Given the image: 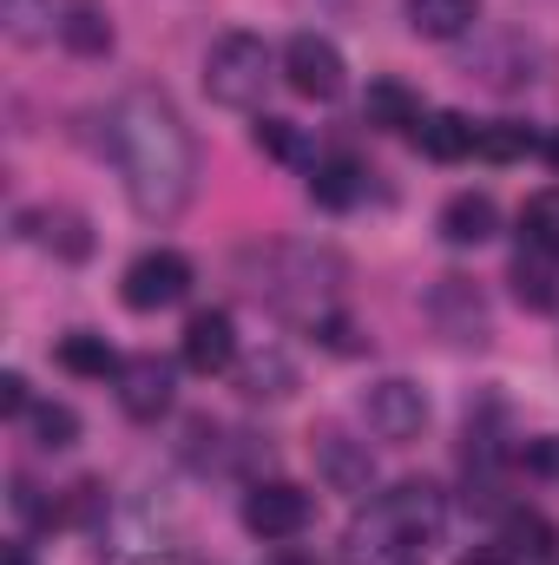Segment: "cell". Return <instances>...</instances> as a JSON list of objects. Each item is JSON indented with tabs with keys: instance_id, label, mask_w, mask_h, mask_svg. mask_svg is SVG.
Here are the masks:
<instances>
[{
	"instance_id": "obj_14",
	"label": "cell",
	"mask_w": 559,
	"mask_h": 565,
	"mask_svg": "<svg viewBox=\"0 0 559 565\" xmlns=\"http://www.w3.org/2000/svg\"><path fill=\"white\" fill-rule=\"evenodd\" d=\"M60 46L80 60H106L113 53V13L99 0H66L60 7Z\"/></svg>"
},
{
	"instance_id": "obj_1",
	"label": "cell",
	"mask_w": 559,
	"mask_h": 565,
	"mask_svg": "<svg viewBox=\"0 0 559 565\" xmlns=\"http://www.w3.org/2000/svg\"><path fill=\"white\" fill-rule=\"evenodd\" d=\"M106 158H113V171H119V184H126V198H133V211L145 224H171L198 191V145L184 132L178 106L151 86L113 99Z\"/></svg>"
},
{
	"instance_id": "obj_4",
	"label": "cell",
	"mask_w": 559,
	"mask_h": 565,
	"mask_svg": "<svg viewBox=\"0 0 559 565\" xmlns=\"http://www.w3.org/2000/svg\"><path fill=\"white\" fill-rule=\"evenodd\" d=\"M271 73H277V60H271V46H264L257 33H224V40L204 53V93H211L218 106H231V113H251V106L264 99Z\"/></svg>"
},
{
	"instance_id": "obj_20",
	"label": "cell",
	"mask_w": 559,
	"mask_h": 565,
	"mask_svg": "<svg viewBox=\"0 0 559 565\" xmlns=\"http://www.w3.org/2000/svg\"><path fill=\"white\" fill-rule=\"evenodd\" d=\"M507 282H514L520 309H534V316H553L559 309V277H553V264H547L540 250H520L514 270H507Z\"/></svg>"
},
{
	"instance_id": "obj_18",
	"label": "cell",
	"mask_w": 559,
	"mask_h": 565,
	"mask_svg": "<svg viewBox=\"0 0 559 565\" xmlns=\"http://www.w3.org/2000/svg\"><path fill=\"white\" fill-rule=\"evenodd\" d=\"M60 369H66V375H80V382H106V375H119L126 362L113 355V342H106V335L73 329V335H60Z\"/></svg>"
},
{
	"instance_id": "obj_19",
	"label": "cell",
	"mask_w": 559,
	"mask_h": 565,
	"mask_svg": "<svg viewBox=\"0 0 559 565\" xmlns=\"http://www.w3.org/2000/svg\"><path fill=\"white\" fill-rule=\"evenodd\" d=\"M474 132H481V126H467L461 113H428V119L415 126L421 151H428L434 164H461V158H474Z\"/></svg>"
},
{
	"instance_id": "obj_25",
	"label": "cell",
	"mask_w": 559,
	"mask_h": 565,
	"mask_svg": "<svg viewBox=\"0 0 559 565\" xmlns=\"http://www.w3.org/2000/svg\"><path fill=\"white\" fill-rule=\"evenodd\" d=\"M520 237H527V250H540V257H553L559 264V184L527 198V211H520Z\"/></svg>"
},
{
	"instance_id": "obj_17",
	"label": "cell",
	"mask_w": 559,
	"mask_h": 565,
	"mask_svg": "<svg viewBox=\"0 0 559 565\" xmlns=\"http://www.w3.org/2000/svg\"><path fill=\"white\" fill-rule=\"evenodd\" d=\"M409 26L421 40H461L481 26V0H409Z\"/></svg>"
},
{
	"instance_id": "obj_8",
	"label": "cell",
	"mask_w": 559,
	"mask_h": 565,
	"mask_svg": "<svg viewBox=\"0 0 559 565\" xmlns=\"http://www.w3.org/2000/svg\"><path fill=\"white\" fill-rule=\"evenodd\" d=\"M184 289H191V264H184L178 250H139V257L126 264V277H119L126 309H139V316L184 302Z\"/></svg>"
},
{
	"instance_id": "obj_15",
	"label": "cell",
	"mask_w": 559,
	"mask_h": 565,
	"mask_svg": "<svg viewBox=\"0 0 559 565\" xmlns=\"http://www.w3.org/2000/svg\"><path fill=\"white\" fill-rule=\"evenodd\" d=\"M238 395L244 402H289L296 395V362L283 349H264V355L238 362Z\"/></svg>"
},
{
	"instance_id": "obj_27",
	"label": "cell",
	"mask_w": 559,
	"mask_h": 565,
	"mask_svg": "<svg viewBox=\"0 0 559 565\" xmlns=\"http://www.w3.org/2000/svg\"><path fill=\"white\" fill-rule=\"evenodd\" d=\"M40 224H46V244H53L66 264L93 257V231H86V217H80V211H40Z\"/></svg>"
},
{
	"instance_id": "obj_33",
	"label": "cell",
	"mask_w": 559,
	"mask_h": 565,
	"mask_svg": "<svg viewBox=\"0 0 559 565\" xmlns=\"http://www.w3.org/2000/svg\"><path fill=\"white\" fill-rule=\"evenodd\" d=\"M7 565H27V553H20V546H13V553H7Z\"/></svg>"
},
{
	"instance_id": "obj_30",
	"label": "cell",
	"mask_w": 559,
	"mask_h": 565,
	"mask_svg": "<svg viewBox=\"0 0 559 565\" xmlns=\"http://www.w3.org/2000/svg\"><path fill=\"white\" fill-rule=\"evenodd\" d=\"M0 408H7V415H27V408H33V395H27V375H13V369L0 375Z\"/></svg>"
},
{
	"instance_id": "obj_21",
	"label": "cell",
	"mask_w": 559,
	"mask_h": 565,
	"mask_svg": "<svg viewBox=\"0 0 559 565\" xmlns=\"http://www.w3.org/2000/svg\"><path fill=\"white\" fill-rule=\"evenodd\" d=\"M309 198H316L323 211H349V204L362 198V164H356V158H323V164H309Z\"/></svg>"
},
{
	"instance_id": "obj_13",
	"label": "cell",
	"mask_w": 559,
	"mask_h": 565,
	"mask_svg": "<svg viewBox=\"0 0 559 565\" xmlns=\"http://www.w3.org/2000/svg\"><path fill=\"white\" fill-rule=\"evenodd\" d=\"M494 231H500V204H494L487 191H454V198L441 204V237H447L454 250H481Z\"/></svg>"
},
{
	"instance_id": "obj_10",
	"label": "cell",
	"mask_w": 559,
	"mask_h": 565,
	"mask_svg": "<svg viewBox=\"0 0 559 565\" xmlns=\"http://www.w3.org/2000/svg\"><path fill=\"white\" fill-rule=\"evenodd\" d=\"M309 454H316V473H323L336 493H369V487H376L369 440H349L342 427H316V434H309Z\"/></svg>"
},
{
	"instance_id": "obj_9",
	"label": "cell",
	"mask_w": 559,
	"mask_h": 565,
	"mask_svg": "<svg viewBox=\"0 0 559 565\" xmlns=\"http://www.w3.org/2000/svg\"><path fill=\"white\" fill-rule=\"evenodd\" d=\"M244 526H251L257 540H296V533L309 526V493L289 487V480H257V487L244 493Z\"/></svg>"
},
{
	"instance_id": "obj_34",
	"label": "cell",
	"mask_w": 559,
	"mask_h": 565,
	"mask_svg": "<svg viewBox=\"0 0 559 565\" xmlns=\"http://www.w3.org/2000/svg\"><path fill=\"white\" fill-rule=\"evenodd\" d=\"M547 158H553V164H559V139H553V145H547Z\"/></svg>"
},
{
	"instance_id": "obj_7",
	"label": "cell",
	"mask_w": 559,
	"mask_h": 565,
	"mask_svg": "<svg viewBox=\"0 0 559 565\" xmlns=\"http://www.w3.org/2000/svg\"><path fill=\"white\" fill-rule=\"evenodd\" d=\"M283 79H289V93H303V99L329 106V99L342 93L349 66H342L336 40H323V33H289V46H283Z\"/></svg>"
},
{
	"instance_id": "obj_28",
	"label": "cell",
	"mask_w": 559,
	"mask_h": 565,
	"mask_svg": "<svg viewBox=\"0 0 559 565\" xmlns=\"http://www.w3.org/2000/svg\"><path fill=\"white\" fill-rule=\"evenodd\" d=\"M218 447H224V427L211 422V415H191V422H184V447H178V454H184L191 467H211Z\"/></svg>"
},
{
	"instance_id": "obj_26",
	"label": "cell",
	"mask_w": 559,
	"mask_h": 565,
	"mask_svg": "<svg viewBox=\"0 0 559 565\" xmlns=\"http://www.w3.org/2000/svg\"><path fill=\"white\" fill-rule=\"evenodd\" d=\"M27 434H33V447L60 454V447L80 440V415H73L66 402H33V408H27Z\"/></svg>"
},
{
	"instance_id": "obj_29",
	"label": "cell",
	"mask_w": 559,
	"mask_h": 565,
	"mask_svg": "<svg viewBox=\"0 0 559 565\" xmlns=\"http://www.w3.org/2000/svg\"><path fill=\"white\" fill-rule=\"evenodd\" d=\"M257 151H271V158H303V132L289 126V119H257Z\"/></svg>"
},
{
	"instance_id": "obj_32",
	"label": "cell",
	"mask_w": 559,
	"mask_h": 565,
	"mask_svg": "<svg viewBox=\"0 0 559 565\" xmlns=\"http://www.w3.org/2000/svg\"><path fill=\"white\" fill-rule=\"evenodd\" d=\"M461 565H520V559H514L507 546H474V553H467Z\"/></svg>"
},
{
	"instance_id": "obj_3",
	"label": "cell",
	"mask_w": 559,
	"mask_h": 565,
	"mask_svg": "<svg viewBox=\"0 0 559 565\" xmlns=\"http://www.w3.org/2000/svg\"><path fill=\"white\" fill-rule=\"evenodd\" d=\"M257 270V296H271L283 316H303V322H323L336 309V289H342V257L336 250H316V244H277V250H244Z\"/></svg>"
},
{
	"instance_id": "obj_24",
	"label": "cell",
	"mask_w": 559,
	"mask_h": 565,
	"mask_svg": "<svg viewBox=\"0 0 559 565\" xmlns=\"http://www.w3.org/2000/svg\"><path fill=\"white\" fill-rule=\"evenodd\" d=\"M500 546H507V553H514V559L540 565V559H553L559 533H553V520H540V513H514V520H507V526H500Z\"/></svg>"
},
{
	"instance_id": "obj_22",
	"label": "cell",
	"mask_w": 559,
	"mask_h": 565,
	"mask_svg": "<svg viewBox=\"0 0 559 565\" xmlns=\"http://www.w3.org/2000/svg\"><path fill=\"white\" fill-rule=\"evenodd\" d=\"M0 20H7L13 46H40V40L60 33V7L53 0H0Z\"/></svg>"
},
{
	"instance_id": "obj_6",
	"label": "cell",
	"mask_w": 559,
	"mask_h": 565,
	"mask_svg": "<svg viewBox=\"0 0 559 565\" xmlns=\"http://www.w3.org/2000/svg\"><path fill=\"white\" fill-rule=\"evenodd\" d=\"M362 422L376 440H389V447H409L428 434V395H421L409 375H382V382H369L362 388Z\"/></svg>"
},
{
	"instance_id": "obj_31",
	"label": "cell",
	"mask_w": 559,
	"mask_h": 565,
	"mask_svg": "<svg viewBox=\"0 0 559 565\" xmlns=\"http://www.w3.org/2000/svg\"><path fill=\"white\" fill-rule=\"evenodd\" d=\"M520 460H527L534 473H559V440H527V447H520Z\"/></svg>"
},
{
	"instance_id": "obj_11",
	"label": "cell",
	"mask_w": 559,
	"mask_h": 565,
	"mask_svg": "<svg viewBox=\"0 0 559 565\" xmlns=\"http://www.w3.org/2000/svg\"><path fill=\"white\" fill-rule=\"evenodd\" d=\"M178 355H184L191 375H224L238 362V322L224 309H198L184 322V335H178Z\"/></svg>"
},
{
	"instance_id": "obj_5",
	"label": "cell",
	"mask_w": 559,
	"mask_h": 565,
	"mask_svg": "<svg viewBox=\"0 0 559 565\" xmlns=\"http://www.w3.org/2000/svg\"><path fill=\"white\" fill-rule=\"evenodd\" d=\"M428 322L454 342V349H487L494 342V316H487V296L467 277H434V289L421 296Z\"/></svg>"
},
{
	"instance_id": "obj_2",
	"label": "cell",
	"mask_w": 559,
	"mask_h": 565,
	"mask_svg": "<svg viewBox=\"0 0 559 565\" xmlns=\"http://www.w3.org/2000/svg\"><path fill=\"white\" fill-rule=\"evenodd\" d=\"M447 526V500L434 480H402L389 493H376L349 533H342V565H415Z\"/></svg>"
},
{
	"instance_id": "obj_23",
	"label": "cell",
	"mask_w": 559,
	"mask_h": 565,
	"mask_svg": "<svg viewBox=\"0 0 559 565\" xmlns=\"http://www.w3.org/2000/svg\"><path fill=\"white\" fill-rule=\"evenodd\" d=\"M534 145H540L534 126H520V119H494V126L474 132V158H487V164H520Z\"/></svg>"
},
{
	"instance_id": "obj_12",
	"label": "cell",
	"mask_w": 559,
	"mask_h": 565,
	"mask_svg": "<svg viewBox=\"0 0 559 565\" xmlns=\"http://www.w3.org/2000/svg\"><path fill=\"white\" fill-rule=\"evenodd\" d=\"M119 408H126L133 422H158V415H171V362H158V355H133V362L119 369Z\"/></svg>"
},
{
	"instance_id": "obj_16",
	"label": "cell",
	"mask_w": 559,
	"mask_h": 565,
	"mask_svg": "<svg viewBox=\"0 0 559 565\" xmlns=\"http://www.w3.org/2000/svg\"><path fill=\"white\" fill-rule=\"evenodd\" d=\"M362 119H369L376 132H415L421 126V99L402 86V79H369V93H362Z\"/></svg>"
}]
</instances>
